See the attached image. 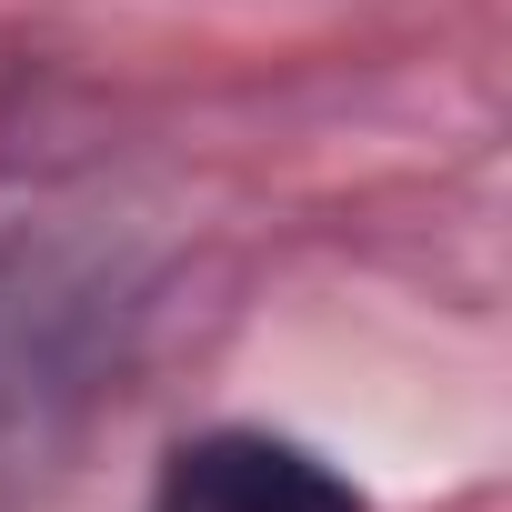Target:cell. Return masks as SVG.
<instances>
[{
  "instance_id": "6da1fadb",
  "label": "cell",
  "mask_w": 512,
  "mask_h": 512,
  "mask_svg": "<svg viewBox=\"0 0 512 512\" xmlns=\"http://www.w3.org/2000/svg\"><path fill=\"white\" fill-rule=\"evenodd\" d=\"M151 512H372L322 452L282 442V432H191L161 462Z\"/></svg>"
}]
</instances>
